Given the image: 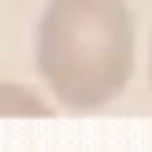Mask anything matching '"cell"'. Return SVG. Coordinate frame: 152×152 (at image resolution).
Returning <instances> with one entry per match:
<instances>
[{"mask_svg": "<svg viewBox=\"0 0 152 152\" xmlns=\"http://www.w3.org/2000/svg\"><path fill=\"white\" fill-rule=\"evenodd\" d=\"M137 30L126 0H48L37 22V74L71 111H100L126 93Z\"/></svg>", "mask_w": 152, "mask_h": 152, "instance_id": "1", "label": "cell"}, {"mask_svg": "<svg viewBox=\"0 0 152 152\" xmlns=\"http://www.w3.org/2000/svg\"><path fill=\"white\" fill-rule=\"evenodd\" d=\"M0 115H48V104L22 86L0 82Z\"/></svg>", "mask_w": 152, "mask_h": 152, "instance_id": "2", "label": "cell"}, {"mask_svg": "<svg viewBox=\"0 0 152 152\" xmlns=\"http://www.w3.org/2000/svg\"><path fill=\"white\" fill-rule=\"evenodd\" d=\"M148 86H152V37H148Z\"/></svg>", "mask_w": 152, "mask_h": 152, "instance_id": "3", "label": "cell"}]
</instances>
